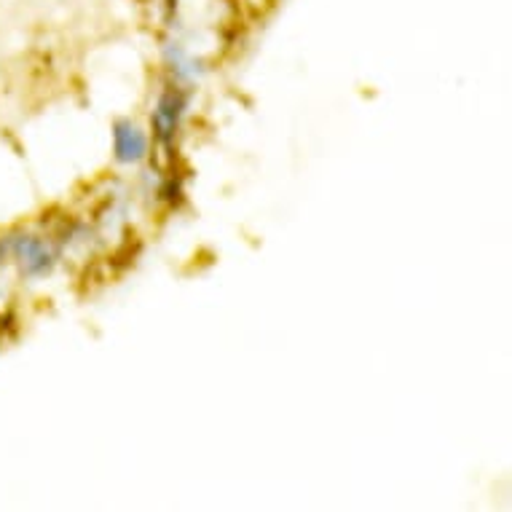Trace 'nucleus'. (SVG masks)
Here are the masks:
<instances>
[{"mask_svg":"<svg viewBox=\"0 0 512 512\" xmlns=\"http://www.w3.org/2000/svg\"><path fill=\"white\" fill-rule=\"evenodd\" d=\"M185 97L177 89H169V92L161 94L159 105H156V113H153V126H156V135L169 143L172 135H175L177 124H180V116H183Z\"/></svg>","mask_w":512,"mask_h":512,"instance_id":"nucleus-2","label":"nucleus"},{"mask_svg":"<svg viewBox=\"0 0 512 512\" xmlns=\"http://www.w3.org/2000/svg\"><path fill=\"white\" fill-rule=\"evenodd\" d=\"M145 153H148V137L132 121H118L116 159L124 161V164H135V161L145 159Z\"/></svg>","mask_w":512,"mask_h":512,"instance_id":"nucleus-3","label":"nucleus"},{"mask_svg":"<svg viewBox=\"0 0 512 512\" xmlns=\"http://www.w3.org/2000/svg\"><path fill=\"white\" fill-rule=\"evenodd\" d=\"M11 255L17 258L19 269L27 277H41L54 266V250L38 236H19L11 242Z\"/></svg>","mask_w":512,"mask_h":512,"instance_id":"nucleus-1","label":"nucleus"}]
</instances>
